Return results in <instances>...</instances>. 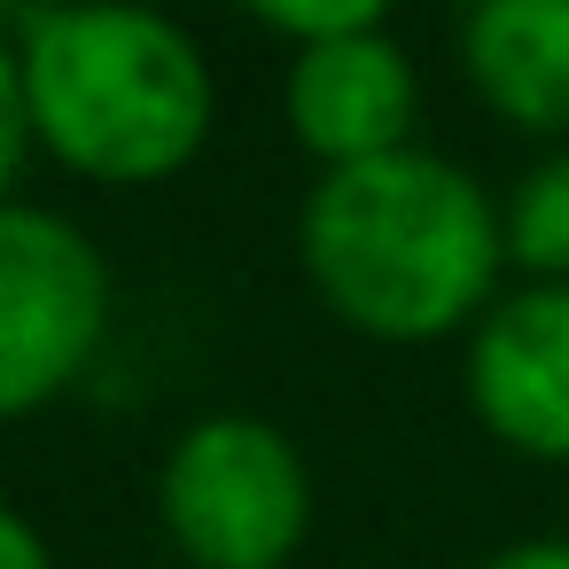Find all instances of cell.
Instances as JSON below:
<instances>
[{"label":"cell","instance_id":"7","mask_svg":"<svg viewBox=\"0 0 569 569\" xmlns=\"http://www.w3.org/2000/svg\"><path fill=\"white\" fill-rule=\"evenodd\" d=\"M460 63L515 133H569V0H476Z\"/></svg>","mask_w":569,"mask_h":569},{"label":"cell","instance_id":"4","mask_svg":"<svg viewBox=\"0 0 569 569\" xmlns=\"http://www.w3.org/2000/svg\"><path fill=\"white\" fill-rule=\"evenodd\" d=\"M110 336V266L48 203H0V421L56 406Z\"/></svg>","mask_w":569,"mask_h":569},{"label":"cell","instance_id":"5","mask_svg":"<svg viewBox=\"0 0 569 569\" xmlns=\"http://www.w3.org/2000/svg\"><path fill=\"white\" fill-rule=\"evenodd\" d=\"M468 406L522 460H569V289L530 281L468 328Z\"/></svg>","mask_w":569,"mask_h":569},{"label":"cell","instance_id":"12","mask_svg":"<svg viewBox=\"0 0 569 569\" xmlns=\"http://www.w3.org/2000/svg\"><path fill=\"white\" fill-rule=\"evenodd\" d=\"M483 569H569V538H522V546L491 553Z\"/></svg>","mask_w":569,"mask_h":569},{"label":"cell","instance_id":"1","mask_svg":"<svg viewBox=\"0 0 569 569\" xmlns=\"http://www.w3.org/2000/svg\"><path fill=\"white\" fill-rule=\"evenodd\" d=\"M297 258L343 328L375 343H437L499 305L507 219L452 157L398 149L320 172L297 211Z\"/></svg>","mask_w":569,"mask_h":569},{"label":"cell","instance_id":"6","mask_svg":"<svg viewBox=\"0 0 569 569\" xmlns=\"http://www.w3.org/2000/svg\"><path fill=\"white\" fill-rule=\"evenodd\" d=\"M413 102H421L413 56L390 40V24L359 32V40L305 48L289 63V87H281L289 133H297L305 157H320V172L413 149Z\"/></svg>","mask_w":569,"mask_h":569},{"label":"cell","instance_id":"2","mask_svg":"<svg viewBox=\"0 0 569 569\" xmlns=\"http://www.w3.org/2000/svg\"><path fill=\"white\" fill-rule=\"evenodd\" d=\"M32 133L102 188H149L211 141V63L149 9H24L17 24Z\"/></svg>","mask_w":569,"mask_h":569},{"label":"cell","instance_id":"8","mask_svg":"<svg viewBox=\"0 0 569 569\" xmlns=\"http://www.w3.org/2000/svg\"><path fill=\"white\" fill-rule=\"evenodd\" d=\"M507 258L530 281L569 289V149H553L546 164L522 172V188L507 203Z\"/></svg>","mask_w":569,"mask_h":569},{"label":"cell","instance_id":"11","mask_svg":"<svg viewBox=\"0 0 569 569\" xmlns=\"http://www.w3.org/2000/svg\"><path fill=\"white\" fill-rule=\"evenodd\" d=\"M0 569H56V553H48V538L0 499Z\"/></svg>","mask_w":569,"mask_h":569},{"label":"cell","instance_id":"9","mask_svg":"<svg viewBox=\"0 0 569 569\" xmlns=\"http://www.w3.org/2000/svg\"><path fill=\"white\" fill-rule=\"evenodd\" d=\"M258 24H266V32H281V40L305 56V48H328V40L382 32V9H375V0H266Z\"/></svg>","mask_w":569,"mask_h":569},{"label":"cell","instance_id":"10","mask_svg":"<svg viewBox=\"0 0 569 569\" xmlns=\"http://www.w3.org/2000/svg\"><path fill=\"white\" fill-rule=\"evenodd\" d=\"M17 17H0V32H9ZM32 102H24V63H17V40H0V203H17V172L32 157Z\"/></svg>","mask_w":569,"mask_h":569},{"label":"cell","instance_id":"3","mask_svg":"<svg viewBox=\"0 0 569 569\" xmlns=\"http://www.w3.org/2000/svg\"><path fill=\"white\" fill-rule=\"evenodd\" d=\"M157 515L188 569H281L312 530V476L273 421L203 413L164 452Z\"/></svg>","mask_w":569,"mask_h":569}]
</instances>
